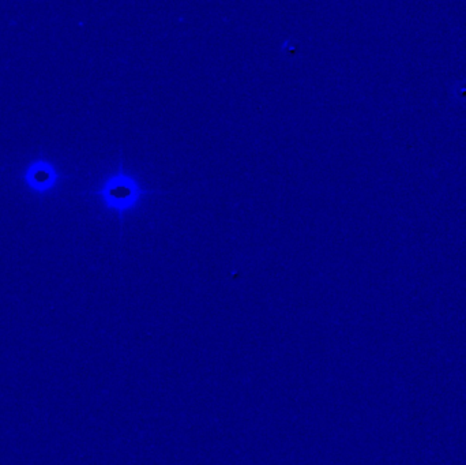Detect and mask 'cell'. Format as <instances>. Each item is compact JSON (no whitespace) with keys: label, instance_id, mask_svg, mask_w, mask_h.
Returning a JSON list of instances; mask_svg holds the SVG:
<instances>
[{"label":"cell","instance_id":"2","mask_svg":"<svg viewBox=\"0 0 466 465\" xmlns=\"http://www.w3.org/2000/svg\"><path fill=\"white\" fill-rule=\"evenodd\" d=\"M29 184H31L34 188L38 190H45L53 186L55 183V168L49 164L40 162V164H33L26 175Z\"/></svg>","mask_w":466,"mask_h":465},{"label":"cell","instance_id":"1","mask_svg":"<svg viewBox=\"0 0 466 465\" xmlns=\"http://www.w3.org/2000/svg\"><path fill=\"white\" fill-rule=\"evenodd\" d=\"M151 191L142 186L140 179L126 171L120 164L119 169L111 173L97 190L107 209L118 213L120 217L133 212Z\"/></svg>","mask_w":466,"mask_h":465}]
</instances>
